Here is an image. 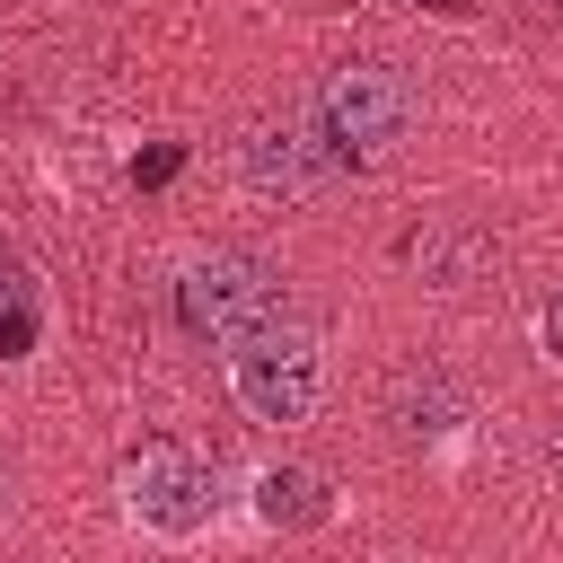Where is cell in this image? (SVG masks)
Here are the masks:
<instances>
[{
  "label": "cell",
  "instance_id": "cell-3",
  "mask_svg": "<svg viewBox=\"0 0 563 563\" xmlns=\"http://www.w3.org/2000/svg\"><path fill=\"white\" fill-rule=\"evenodd\" d=\"M405 123H413V88H405V70H387V62H343V70L317 88V132H325V150H334L343 167L387 158V150L405 141Z\"/></svg>",
  "mask_w": 563,
  "mask_h": 563
},
{
  "label": "cell",
  "instance_id": "cell-12",
  "mask_svg": "<svg viewBox=\"0 0 563 563\" xmlns=\"http://www.w3.org/2000/svg\"><path fill=\"white\" fill-rule=\"evenodd\" d=\"M422 9H457V0H422Z\"/></svg>",
  "mask_w": 563,
  "mask_h": 563
},
{
  "label": "cell",
  "instance_id": "cell-11",
  "mask_svg": "<svg viewBox=\"0 0 563 563\" xmlns=\"http://www.w3.org/2000/svg\"><path fill=\"white\" fill-rule=\"evenodd\" d=\"M537 343H545V352H554V361H563V290H554V299H545V308H537Z\"/></svg>",
  "mask_w": 563,
  "mask_h": 563
},
{
  "label": "cell",
  "instance_id": "cell-7",
  "mask_svg": "<svg viewBox=\"0 0 563 563\" xmlns=\"http://www.w3.org/2000/svg\"><path fill=\"white\" fill-rule=\"evenodd\" d=\"M387 422H396V440H440V431L466 422V387L440 361H405L387 378Z\"/></svg>",
  "mask_w": 563,
  "mask_h": 563
},
{
  "label": "cell",
  "instance_id": "cell-8",
  "mask_svg": "<svg viewBox=\"0 0 563 563\" xmlns=\"http://www.w3.org/2000/svg\"><path fill=\"white\" fill-rule=\"evenodd\" d=\"M255 519L264 528H317L325 519V484L308 466H273V475H255Z\"/></svg>",
  "mask_w": 563,
  "mask_h": 563
},
{
  "label": "cell",
  "instance_id": "cell-9",
  "mask_svg": "<svg viewBox=\"0 0 563 563\" xmlns=\"http://www.w3.org/2000/svg\"><path fill=\"white\" fill-rule=\"evenodd\" d=\"M35 343V290L18 282V264L0 255V361H18Z\"/></svg>",
  "mask_w": 563,
  "mask_h": 563
},
{
  "label": "cell",
  "instance_id": "cell-10",
  "mask_svg": "<svg viewBox=\"0 0 563 563\" xmlns=\"http://www.w3.org/2000/svg\"><path fill=\"white\" fill-rule=\"evenodd\" d=\"M176 167H185V141H158V150H141V158H132V185H141V194H158V185H176Z\"/></svg>",
  "mask_w": 563,
  "mask_h": 563
},
{
  "label": "cell",
  "instance_id": "cell-5",
  "mask_svg": "<svg viewBox=\"0 0 563 563\" xmlns=\"http://www.w3.org/2000/svg\"><path fill=\"white\" fill-rule=\"evenodd\" d=\"M238 176H246L264 202H308V194H325V185L343 176V158H334L325 132H308L299 114H264V123H246V141H238Z\"/></svg>",
  "mask_w": 563,
  "mask_h": 563
},
{
  "label": "cell",
  "instance_id": "cell-4",
  "mask_svg": "<svg viewBox=\"0 0 563 563\" xmlns=\"http://www.w3.org/2000/svg\"><path fill=\"white\" fill-rule=\"evenodd\" d=\"M123 501H132L141 528L194 537V528L211 519V466H202L194 449H176V440H141V449L123 457Z\"/></svg>",
  "mask_w": 563,
  "mask_h": 563
},
{
  "label": "cell",
  "instance_id": "cell-1",
  "mask_svg": "<svg viewBox=\"0 0 563 563\" xmlns=\"http://www.w3.org/2000/svg\"><path fill=\"white\" fill-rule=\"evenodd\" d=\"M229 387H238L246 422H273V431L308 422V413H317V387H325L317 334H308V325H282V317L255 325V334H238V343H229Z\"/></svg>",
  "mask_w": 563,
  "mask_h": 563
},
{
  "label": "cell",
  "instance_id": "cell-2",
  "mask_svg": "<svg viewBox=\"0 0 563 563\" xmlns=\"http://www.w3.org/2000/svg\"><path fill=\"white\" fill-rule=\"evenodd\" d=\"M176 317H185V334H202V343H238V334H255V325L282 317V273H273L264 255H246V246H211V255L185 264Z\"/></svg>",
  "mask_w": 563,
  "mask_h": 563
},
{
  "label": "cell",
  "instance_id": "cell-6",
  "mask_svg": "<svg viewBox=\"0 0 563 563\" xmlns=\"http://www.w3.org/2000/svg\"><path fill=\"white\" fill-rule=\"evenodd\" d=\"M405 264H413L431 290H475V282L501 273V238H493L484 220H431V229L405 238Z\"/></svg>",
  "mask_w": 563,
  "mask_h": 563
}]
</instances>
